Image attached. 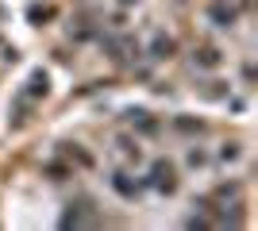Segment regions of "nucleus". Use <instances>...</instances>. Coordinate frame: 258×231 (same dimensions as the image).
<instances>
[{"instance_id":"nucleus-2","label":"nucleus","mask_w":258,"mask_h":231,"mask_svg":"<svg viewBox=\"0 0 258 231\" xmlns=\"http://www.w3.org/2000/svg\"><path fill=\"white\" fill-rule=\"evenodd\" d=\"M154 185H158L162 193H173V189H177V177H173V166L170 162H158V166H154Z\"/></svg>"},{"instance_id":"nucleus-5","label":"nucleus","mask_w":258,"mask_h":231,"mask_svg":"<svg viewBox=\"0 0 258 231\" xmlns=\"http://www.w3.org/2000/svg\"><path fill=\"white\" fill-rule=\"evenodd\" d=\"M197 62L201 66H220V54L216 50H197Z\"/></svg>"},{"instance_id":"nucleus-4","label":"nucleus","mask_w":258,"mask_h":231,"mask_svg":"<svg viewBox=\"0 0 258 231\" xmlns=\"http://www.w3.org/2000/svg\"><path fill=\"white\" fill-rule=\"evenodd\" d=\"M112 185H116L119 193H123V197H135V193H139V185H131V181H127V174H116V177H112Z\"/></svg>"},{"instance_id":"nucleus-7","label":"nucleus","mask_w":258,"mask_h":231,"mask_svg":"<svg viewBox=\"0 0 258 231\" xmlns=\"http://www.w3.org/2000/svg\"><path fill=\"white\" fill-rule=\"evenodd\" d=\"M220 158H224V162H227V158H239V146H235V143H227L224 150H220Z\"/></svg>"},{"instance_id":"nucleus-6","label":"nucleus","mask_w":258,"mask_h":231,"mask_svg":"<svg viewBox=\"0 0 258 231\" xmlns=\"http://www.w3.org/2000/svg\"><path fill=\"white\" fill-rule=\"evenodd\" d=\"M31 93H46V73H35L31 77Z\"/></svg>"},{"instance_id":"nucleus-3","label":"nucleus","mask_w":258,"mask_h":231,"mask_svg":"<svg viewBox=\"0 0 258 231\" xmlns=\"http://www.w3.org/2000/svg\"><path fill=\"white\" fill-rule=\"evenodd\" d=\"M151 50H154V58H173V50H177V43H173L170 35H158Z\"/></svg>"},{"instance_id":"nucleus-1","label":"nucleus","mask_w":258,"mask_h":231,"mask_svg":"<svg viewBox=\"0 0 258 231\" xmlns=\"http://www.w3.org/2000/svg\"><path fill=\"white\" fill-rule=\"evenodd\" d=\"M208 16H212L216 27H231V23L239 20L235 4H227V0H212V4H208Z\"/></svg>"}]
</instances>
